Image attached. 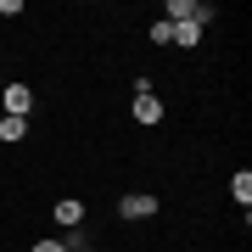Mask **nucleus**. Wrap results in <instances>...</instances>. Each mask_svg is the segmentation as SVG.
<instances>
[{
	"label": "nucleus",
	"instance_id": "f257e3e1",
	"mask_svg": "<svg viewBox=\"0 0 252 252\" xmlns=\"http://www.w3.org/2000/svg\"><path fill=\"white\" fill-rule=\"evenodd\" d=\"M157 196L152 190H124V196H118V219H124V224H140V219H157Z\"/></svg>",
	"mask_w": 252,
	"mask_h": 252
},
{
	"label": "nucleus",
	"instance_id": "f03ea898",
	"mask_svg": "<svg viewBox=\"0 0 252 252\" xmlns=\"http://www.w3.org/2000/svg\"><path fill=\"white\" fill-rule=\"evenodd\" d=\"M34 112V90L28 84H0V118H28Z\"/></svg>",
	"mask_w": 252,
	"mask_h": 252
},
{
	"label": "nucleus",
	"instance_id": "7ed1b4c3",
	"mask_svg": "<svg viewBox=\"0 0 252 252\" xmlns=\"http://www.w3.org/2000/svg\"><path fill=\"white\" fill-rule=\"evenodd\" d=\"M162 17H168V23H202V28H207L213 6H207V0H168V6H162Z\"/></svg>",
	"mask_w": 252,
	"mask_h": 252
},
{
	"label": "nucleus",
	"instance_id": "20e7f679",
	"mask_svg": "<svg viewBox=\"0 0 252 252\" xmlns=\"http://www.w3.org/2000/svg\"><path fill=\"white\" fill-rule=\"evenodd\" d=\"M51 219H56V230H79L84 224V202L79 196H62V202L51 207Z\"/></svg>",
	"mask_w": 252,
	"mask_h": 252
},
{
	"label": "nucleus",
	"instance_id": "39448f33",
	"mask_svg": "<svg viewBox=\"0 0 252 252\" xmlns=\"http://www.w3.org/2000/svg\"><path fill=\"white\" fill-rule=\"evenodd\" d=\"M129 112H135V124H146V129L162 124V101H157V95H135V107H129Z\"/></svg>",
	"mask_w": 252,
	"mask_h": 252
},
{
	"label": "nucleus",
	"instance_id": "423d86ee",
	"mask_svg": "<svg viewBox=\"0 0 252 252\" xmlns=\"http://www.w3.org/2000/svg\"><path fill=\"white\" fill-rule=\"evenodd\" d=\"M230 196L241 202V213L252 207V174H247V168H235V174H230Z\"/></svg>",
	"mask_w": 252,
	"mask_h": 252
},
{
	"label": "nucleus",
	"instance_id": "0eeeda50",
	"mask_svg": "<svg viewBox=\"0 0 252 252\" xmlns=\"http://www.w3.org/2000/svg\"><path fill=\"white\" fill-rule=\"evenodd\" d=\"M202 34H207L202 23H174V45H185V51H196V45H202Z\"/></svg>",
	"mask_w": 252,
	"mask_h": 252
},
{
	"label": "nucleus",
	"instance_id": "6e6552de",
	"mask_svg": "<svg viewBox=\"0 0 252 252\" xmlns=\"http://www.w3.org/2000/svg\"><path fill=\"white\" fill-rule=\"evenodd\" d=\"M0 140H6V146H23L28 140V118H0Z\"/></svg>",
	"mask_w": 252,
	"mask_h": 252
},
{
	"label": "nucleus",
	"instance_id": "1a4fd4ad",
	"mask_svg": "<svg viewBox=\"0 0 252 252\" xmlns=\"http://www.w3.org/2000/svg\"><path fill=\"white\" fill-rule=\"evenodd\" d=\"M152 45H174V23L168 17H152Z\"/></svg>",
	"mask_w": 252,
	"mask_h": 252
},
{
	"label": "nucleus",
	"instance_id": "9d476101",
	"mask_svg": "<svg viewBox=\"0 0 252 252\" xmlns=\"http://www.w3.org/2000/svg\"><path fill=\"white\" fill-rule=\"evenodd\" d=\"M28 252H67V241H62V235H56V241H34Z\"/></svg>",
	"mask_w": 252,
	"mask_h": 252
},
{
	"label": "nucleus",
	"instance_id": "9b49d317",
	"mask_svg": "<svg viewBox=\"0 0 252 252\" xmlns=\"http://www.w3.org/2000/svg\"><path fill=\"white\" fill-rule=\"evenodd\" d=\"M73 252H101V247H73Z\"/></svg>",
	"mask_w": 252,
	"mask_h": 252
}]
</instances>
